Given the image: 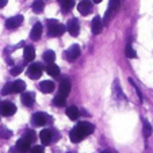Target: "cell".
<instances>
[{
    "mask_svg": "<svg viewBox=\"0 0 153 153\" xmlns=\"http://www.w3.org/2000/svg\"><path fill=\"white\" fill-rule=\"evenodd\" d=\"M22 23H23V16L22 15H15V16L8 18L6 20V27L8 30H14V29H18Z\"/></svg>",
    "mask_w": 153,
    "mask_h": 153,
    "instance_id": "obj_5",
    "label": "cell"
},
{
    "mask_svg": "<svg viewBox=\"0 0 153 153\" xmlns=\"http://www.w3.org/2000/svg\"><path fill=\"white\" fill-rule=\"evenodd\" d=\"M22 65H18V67H14V68H11V75L12 76H18L20 72H22Z\"/></svg>",
    "mask_w": 153,
    "mask_h": 153,
    "instance_id": "obj_32",
    "label": "cell"
},
{
    "mask_svg": "<svg viewBox=\"0 0 153 153\" xmlns=\"http://www.w3.org/2000/svg\"><path fill=\"white\" fill-rule=\"evenodd\" d=\"M67 115L69 119H72V121H76V119L79 118V115H80V113H79V108L76 106H69L67 108Z\"/></svg>",
    "mask_w": 153,
    "mask_h": 153,
    "instance_id": "obj_21",
    "label": "cell"
},
{
    "mask_svg": "<svg viewBox=\"0 0 153 153\" xmlns=\"http://www.w3.org/2000/svg\"><path fill=\"white\" fill-rule=\"evenodd\" d=\"M42 65H41L39 62H34L31 64L29 67V69H27V75H29L30 79H33V80H35V79H39L41 75H42Z\"/></svg>",
    "mask_w": 153,
    "mask_h": 153,
    "instance_id": "obj_3",
    "label": "cell"
},
{
    "mask_svg": "<svg viewBox=\"0 0 153 153\" xmlns=\"http://www.w3.org/2000/svg\"><path fill=\"white\" fill-rule=\"evenodd\" d=\"M7 6V0H0V8H4Z\"/></svg>",
    "mask_w": 153,
    "mask_h": 153,
    "instance_id": "obj_34",
    "label": "cell"
},
{
    "mask_svg": "<svg viewBox=\"0 0 153 153\" xmlns=\"http://www.w3.org/2000/svg\"><path fill=\"white\" fill-rule=\"evenodd\" d=\"M31 149V142H29L26 138H20L16 142V150H19L20 153H26V152H30Z\"/></svg>",
    "mask_w": 153,
    "mask_h": 153,
    "instance_id": "obj_11",
    "label": "cell"
},
{
    "mask_svg": "<svg viewBox=\"0 0 153 153\" xmlns=\"http://www.w3.org/2000/svg\"><path fill=\"white\" fill-rule=\"evenodd\" d=\"M60 4H61V10L64 12H69L75 7V0H61Z\"/></svg>",
    "mask_w": 153,
    "mask_h": 153,
    "instance_id": "obj_22",
    "label": "cell"
},
{
    "mask_svg": "<svg viewBox=\"0 0 153 153\" xmlns=\"http://www.w3.org/2000/svg\"><path fill=\"white\" fill-rule=\"evenodd\" d=\"M46 72L49 73L50 76L56 77V76L60 75V68H58L54 62H53V64H48V67H46Z\"/></svg>",
    "mask_w": 153,
    "mask_h": 153,
    "instance_id": "obj_23",
    "label": "cell"
},
{
    "mask_svg": "<svg viewBox=\"0 0 153 153\" xmlns=\"http://www.w3.org/2000/svg\"><path fill=\"white\" fill-rule=\"evenodd\" d=\"M1 94H3V95L14 94V90H12V83H7L6 85L3 87V90H1Z\"/></svg>",
    "mask_w": 153,
    "mask_h": 153,
    "instance_id": "obj_31",
    "label": "cell"
},
{
    "mask_svg": "<svg viewBox=\"0 0 153 153\" xmlns=\"http://www.w3.org/2000/svg\"><path fill=\"white\" fill-rule=\"evenodd\" d=\"M30 153H43V146L35 145V146H33L31 149H30Z\"/></svg>",
    "mask_w": 153,
    "mask_h": 153,
    "instance_id": "obj_33",
    "label": "cell"
},
{
    "mask_svg": "<svg viewBox=\"0 0 153 153\" xmlns=\"http://www.w3.org/2000/svg\"><path fill=\"white\" fill-rule=\"evenodd\" d=\"M91 29H92V34L94 35H98L102 33V29H103V22H102V18L100 16H95L92 19V26H91Z\"/></svg>",
    "mask_w": 153,
    "mask_h": 153,
    "instance_id": "obj_12",
    "label": "cell"
},
{
    "mask_svg": "<svg viewBox=\"0 0 153 153\" xmlns=\"http://www.w3.org/2000/svg\"><path fill=\"white\" fill-rule=\"evenodd\" d=\"M39 138H41V141H42L43 145H49L50 142H52V140H53V134H52L50 130L43 129L42 131L39 133Z\"/></svg>",
    "mask_w": 153,
    "mask_h": 153,
    "instance_id": "obj_17",
    "label": "cell"
},
{
    "mask_svg": "<svg viewBox=\"0 0 153 153\" xmlns=\"http://www.w3.org/2000/svg\"><path fill=\"white\" fill-rule=\"evenodd\" d=\"M152 126H150V123L148 121H145L144 122V136H145V138H148V137H150L152 136Z\"/></svg>",
    "mask_w": 153,
    "mask_h": 153,
    "instance_id": "obj_30",
    "label": "cell"
},
{
    "mask_svg": "<svg viewBox=\"0 0 153 153\" xmlns=\"http://www.w3.org/2000/svg\"><path fill=\"white\" fill-rule=\"evenodd\" d=\"M39 90L42 91L43 94H50L54 90V83L50 80H43L39 83Z\"/></svg>",
    "mask_w": 153,
    "mask_h": 153,
    "instance_id": "obj_16",
    "label": "cell"
},
{
    "mask_svg": "<svg viewBox=\"0 0 153 153\" xmlns=\"http://www.w3.org/2000/svg\"><path fill=\"white\" fill-rule=\"evenodd\" d=\"M56 60V53L53 50H46V52L43 53V61L48 64H53Z\"/></svg>",
    "mask_w": 153,
    "mask_h": 153,
    "instance_id": "obj_25",
    "label": "cell"
},
{
    "mask_svg": "<svg viewBox=\"0 0 153 153\" xmlns=\"http://www.w3.org/2000/svg\"><path fill=\"white\" fill-rule=\"evenodd\" d=\"M16 113V107L11 102H4L0 104V114L4 117H11Z\"/></svg>",
    "mask_w": 153,
    "mask_h": 153,
    "instance_id": "obj_4",
    "label": "cell"
},
{
    "mask_svg": "<svg viewBox=\"0 0 153 153\" xmlns=\"http://www.w3.org/2000/svg\"><path fill=\"white\" fill-rule=\"evenodd\" d=\"M67 96L65 95H61V94H58L57 96H54V99H53V103L56 104L57 107H64L65 106V103H67Z\"/></svg>",
    "mask_w": 153,
    "mask_h": 153,
    "instance_id": "obj_26",
    "label": "cell"
},
{
    "mask_svg": "<svg viewBox=\"0 0 153 153\" xmlns=\"http://www.w3.org/2000/svg\"><path fill=\"white\" fill-rule=\"evenodd\" d=\"M12 136V131L10 129H7L6 126H0V138H3V140H8L11 138Z\"/></svg>",
    "mask_w": 153,
    "mask_h": 153,
    "instance_id": "obj_27",
    "label": "cell"
},
{
    "mask_svg": "<svg viewBox=\"0 0 153 153\" xmlns=\"http://www.w3.org/2000/svg\"><path fill=\"white\" fill-rule=\"evenodd\" d=\"M77 127L81 130L84 133V136H91V134L94 133V130H95V127H94L92 123H90V122H80V123L77 125Z\"/></svg>",
    "mask_w": 153,
    "mask_h": 153,
    "instance_id": "obj_13",
    "label": "cell"
},
{
    "mask_svg": "<svg viewBox=\"0 0 153 153\" xmlns=\"http://www.w3.org/2000/svg\"><path fill=\"white\" fill-rule=\"evenodd\" d=\"M67 30L72 37H77L79 33H80V25H79V20L77 19H71L67 25Z\"/></svg>",
    "mask_w": 153,
    "mask_h": 153,
    "instance_id": "obj_7",
    "label": "cell"
},
{
    "mask_svg": "<svg viewBox=\"0 0 153 153\" xmlns=\"http://www.w3.org/2000/svg\"><path fill=\"white\" fill-rule=\"evenodd\" d=\"M58 1H61V0H58Z\"/></svg>",
    "mask_w": 153,
    "mask_h": 153,
    "instance_id": "obj_37",
    "label": "cell"
},
{
    "mask_svg": "<svg viewBox=\"0 0 153 153\" xmlns=\"http://www.w3.org/2000/svg\"><path fill=\"white\" fill-rule=\"evenodd\" d=\"M25 138H26L29 142H34L35 140H37L35 131L34 130H26V133H25Z\"/></svg>",
    "mask_w": 153,
    "mask_h": 153,
    "instance_id": "obj_29",
    "label": "cell"
},
{
    "mask_svg": "<svg viewBox=\"0 0 153 153\" xmlns=\"http://www.w3.org/2000/svg\"><path fill=\"white\" fill-rule=\"evenodd\" d=\"M12 90H14V94H22L26 90V83L22 80H16L12 83Z\"/></svg>",
    "mask_w": 153,
    "mask_h": 153,
    "instance_id": "obj_19",
    "label": "cell"
},
{
    "mask_svg": "<svg viewBox=\"0 0 153 153\" xmlns=\"http://www.w3.org/2000/svg\"><path fill=\"white\" fill-rule=\"evenodd\" d=\"M41 35H42V25H41L39 22H37V23L33 26L31 31H30V38H31L33 41H38L41 38Z\"/></svg>",
    "mask_w": 153,
    "mask_h": 153,
    "instance_id": "obj_14",
    "label": "cell"
},
{
    "mask_svg": "<svg viewBox=\"0 0 153 153\" xmlns=\"http://www.w3.org/2000/svg\"><path fill=\"white\" fill-rule=\"evenodd\" d=\"M119 7H121V0H110L108 3V8L106 11V15H104V20L103 23L107 25L111 20V18L119 11Z\"/></svg>",
    "mask_w": 153,
    "mask_h": 153,
    "instance_id": "obj_2",
    "label": "cell"
},
{
    "mask_svg": "<svg viewBox=\"0 0 153 153\" xmlns=\"http://www.w3.org/2000/svg\"><path fill=\"white\" fill-rule=\"evenodd\" d=\"M80 46L79 45H72V46L69 48V49L67 50V53H65V57H67L68 61H71V62H73V61L76 60V58L80 56Z\"/></svg>",
    "mask_w": 153,
    "mask_h": 153,
    "instance_id": "obj_8",
    "label": "cell"
},
{
    "mask_svg": "<svg viewBox=\"0 0 153 153\" xmlns=\"http://www.w3.org/2000/svg\"><path fill=\"white\" fill-rule=\"evenodd\" d=\"M23 57H25V60H26V61L31 62V61L35 58V50H34V48H33V46H26V48H25Z\"/></svg>",
    "mask_w": 153,
    "mask_h": 153,
    "instance_id": "obj_20",
    "label": "cell"
},
{
    "mask_svg": "<svg viewBox=\"0 0 153 153\" xmlns=\"http://www.w3.org/2000/svg\"><path fill=\"white\" fill-rule=\"evenodd\" d=\"M34 99H35V95L33 92H23V95H22V103L26 107H31L34 104Z\"/></svg>",
    "mask_w": 153,
    "mask_h": 153,
    "instance_id": "obj_18",
    "label": "cell"
},
{
    "mask_svg": "<svg viewBox=\"0 0 153 153\" xmlns=\"http://www.w3.org/2000/svg\"><path fill=\"white\" fill-rule=\"evenodd\" d=\"M31 8H33V11H34L35 14H41V12L43 11V8H45V3H43V0H35L34 3H33Z\"/></svg>",
    "mask_w": 153,
    "mask_h": 153,
    "instance_id": "obj_24",
    "label": "cell"
},
{
    "mask_svg": "<svg viewBox=\"0 0 153 153\" xmlns=\"http://www.w3.org/2000/svg\"><path fill=\"white\" fill-rule=\"evenodd\" d=\"M125 53H126V57L127 58H137V53L134 52L133 46H131L130 43L126 46V50H125Z\"/></svg>",
    "mask_w": 153,
    "mask_h": 153,
    "instance_id": "obj_28",
    "label": "cell"
},
{
    "mask_svg": "<svg viewBox=\"0 0 153 153\" xmlns=\"http://www.w3.org/2000/svg\"><path fill=\"white\" fill-rule=\"evenodd\" d=\"M69 138H71V141H72V142H80V141H83V140L85 138V136H84L83 131H81V130L76 126V127H73V129L71 130Z\"/></svg>",
    "mask_w": 153,
    "mask_h": 153,
    "instance_id": "obj_10",
    "label": "cell"
},
{
    "mask_svg": "<svg viewBox=\"0 0 153 153\" xmlns=\"http://www.w3.org/2000/svg\"><path fill=\"white\" fill-rule=\"evenodd\" d=\"M92 1H94V3H100L102 0H92Z\"/></svg>",
    "mask_w": 153,
    "mask_h": 153,
    "instance_id": "obj_35",
    "label": "cell"
},
{
    "mask_svg": "<svg viewBox=\"0 0 153 153\" xmlns=\"http://www.w3.org/2000/svg\"><path fill=\"white\" fill-rule=\"evenodd\" d=\"M94 10V6L90 0H81L80 3L77 4V11L80 12L81 15H88L91 14Z\"/></svg>",
    "mask_w": 153,
    "mask_h": 153,
    "instance_id": "obj_6",
    "label": "cell"
},
{
    "mask_svg": "<svg viewBox=\"0 0 153 153\" xmlns=\"http://www.w3.org/2000/svg\"><path fill=\"white\" fill-rule=\"evenodd\" d=\"M46 23H48V34H49V37H60V35H62L65 33V26L61 25L58 20L49 19Z\"/></svg>",
    "mask_w": 153,
    "mask_h": 153,
    "instance_id": "obj_1",
    "label": "cell"
},
{
    "mask_svg": "<svg viewBox=\"0 0 153 153\" xmlns=\"http://www.w3.org/2000/svg\"><path fill=\"white\" fill-rule=\"evenodd\" d=\"M48 121H49V117L43 113H35L31 118V122L35 126H43L45 123H48Z\"/></svg>",
    "mask_w": 153,
    "mask_h": 153,
    "instance_id": "obj_9",
    "label": "cell"
},
{
    "mask_svg": "<svg viewBox=\"0 0 153 153\" xmlns=\"http://www.w3.org/2000/svg\"><path fill=\"white\" fill-rule=\"evenodd\" d=\"M71 92V83L68 79H62L60 83V87H58V94H61V95H65L68 96Z\"/></svg>",
    "mask_w": 153,
    "mask_h": 153,
    "instance_id": "obj_15",
    "label": "cell"
},
{
    "mask_svg": "<svg viewBox=\"0 0 153 153\" xmlns=\"http://www.w3.org/2000/svg\"><path fill=\"white\" fill-rule=\"evenodd\" d=\"M102 153H111V152H110V150H103Z\"/></svg>",
    "mask_w": 153,
    "mask_h": 153,
    "instance_id": "obj_36",
    "label": "cell"
}]
</instances>
